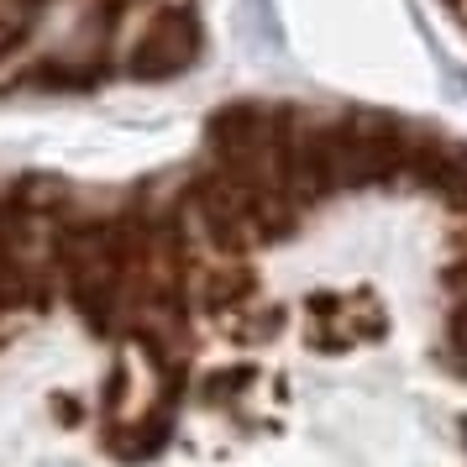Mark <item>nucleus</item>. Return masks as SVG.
Here are the masks:
<instances>
[{
    "mask_svg": "<svg viewBox=\"0 0 467 467\" xmlns=\"http://www.w3.org/2000/svg\"><path fill=\"white\" fill-rule=\"evenodd\" d=\"M205 26L194 0H152L148 11H137L127 37L116 47V74L127 79H173L200 58Z\"/></svg>",
    "mask_w": 467,
    "mask_h": 467,
    "instance_id": "f257e3e1",
    "label": "nucleus"
}]
</instances>
